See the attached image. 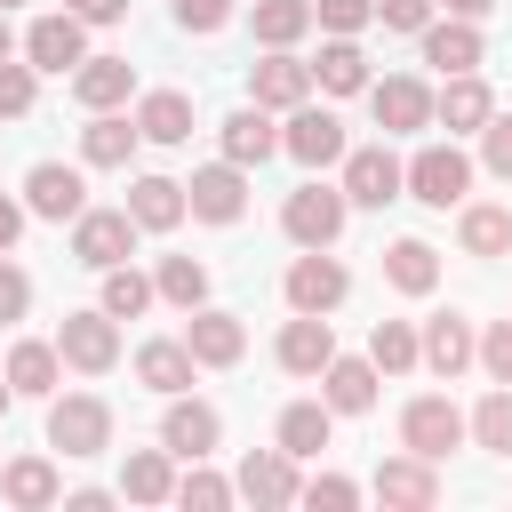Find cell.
<instances>
[{
	"label": "cell",
	"mask_w": 512,
	"mask_h": 512,
	"mask_svg": "<svg viewBox=\"0 0 512 512\" xmlns=\"http://www.w3.org/2000/svg\"><path fill=\"white\" fill-rule=\"evenodd\" d=\"M400 192H416L424 208H456V200L472 192V160H464L456 144H424V152L400 168Z\"/></svg>",
	"instance_id": "obj_1"
},
{
	"label": "cell",
	"mask_w": 512,
	"mask_h": 512,
	"mask_svg": "<svg viewBox=\"0 0 512 512\" xmlns=\"http://www.w3.org/2000/svg\"><path fill=\"white\" fill-rule=\"evenodd\" d=\"M72 256H80L88 272L128 264V256H136V216H128V208H80V216H72Z\"/></svg>",
	"instance_id": "obj_2"
},
{
	"label": "cell",
	"mask_w": 512,
	"mask_h": 512,
	"mask_svg": "<svg viewBox=\"0 0 512 512\" xmlns=\"http://www.w3.org/2000/svg\"><path fill=\"white\" fill-rule=\"evenodd\" d=\"M48 448H64V456H104V448H112V408H104L96 392H64V400L48 408Z\"/></svg>",
	"instance_id": "obj_3"
},
{
	"label": "cell",
	"mask_w": 512,
	"mask_h": 512,
	"mask_svg": "<svg viewBox=\"0 0 512 512\" xmlns=\"http://www.w3.org/2000/svg\"><path fill=\"white\" fill-rule=\"evenodd\" d=\"M344 184H296L288 192V208H280V224H288V240L296 248H328L336 232H344Z\"/></svg>",
	"instance_id": "obj_4"
},
{
	"label": "cell",
	"mask_w": 512,
	"mask_h": 512,
	"mask_svg": "<svg viewBox=\"0 0 512 512\" xmlns=\"http://www.w3.org/2000/svg\"><path fill=\"white\" fill-rule=\"evenodd\" d=\"M56 360H72L80 376H104L112 360H120V328H112V312L96 304V312H64V328H56Z\"/></svg>",
	"instance_id": "obj_5"
},
{
	"label": "cell",
	"mask_w": 512,
	"mask_h": 512,
	"mask_svg": "<svg viewBox=\"0 0 512 512\" xmlns=\"http://www.w3.org/2000/svg\"><path fill=\"white\" fill-rule=\"evenodd\" d=\"M456 440H464V416H456L448 392H424V400L400 408V448H408V456H432V464H440Z\"/></svg>",
	"instance_id": "obj_6"
},
{
	"label": "cell",
	"mask_w": 512,
	"mask_h": 512,
	"mask_svg": "<svg viewBox=\"0 0 512 512\" xmlns=\"http://www.w3.org/2000/svg\"><path fill=\"white\" fill-rule=\"evenodd\" d=\"M288 312H336L344 304V288H352V272L336 264V256H320V248H304L296 264H288Z\"/></svg>",
	"instance_id": "obj_7"
},
{
	"label": "cell",
	"mask_w": 512,
	"mask_h": 512,
	"mask_svg": "<svg viewBox=\"0 0 512 512\" xmlns=\"http://www.w3.org/2000/svg\"><path fill=\"white\" fill-rule=\"evenodd\" d=\"M368 104H376V128H384V136H416V128L432 120V88H424V80H408V72L368 80Z\"/></svg>",
	"instance_id": "obj_8"
},
{
	"label": "cell",
	"mask_w": 512,
	"mask_h": 512,
	"mask_svg": "<svg viewBox=\"0 0 512 512\" xmlns=\"http://www.w3.org/2000/svg\"><path fill=\"white\" fill-rule=\"evenodd\" d=\"M24 208H32V216H48V224H72V216L88 208V184H80V168H64V160H40V168L24 176Z\"/></svg>",
	"instance_id": "obj_9"
},
{
	"label": "cell",
	"mask_w": 512,
	"mask_h": 512,
	"mask_svg": "<svg viewBox=\"0 0 512 512\" xmlns=\"http://www.w3.org/2000/svg\"><path fill=\"white\" fill-rule=\"evenodd\" d=\"M184 208H192L200 224H232V216L248 208V176H240V160H216V168H200V176L184 184Z\"/></svg>",
	"instance_id": "obj_10"
},
{
	"label": "cell",
	"mask_w": 512,
	"mask_h": 512,
	"mask_svg": "<svg viewBox=\"0 0 512 512\" xmlns=\"http://www.w3.org/2000/svg\"><path fill=\"white\" fill-rule=\"evenodd\" d=\"M216 432H224V416L208 408V400H184V392H168V416H160V448L168 456H208L216 448Z\"/></svg>",
	"instance_id": "obj_11"
},
{
	"label": "cell",
	"mask_w": 512,
	"mask_h": 512,
	"mask_svg": "<svg viewBox=\"0 0 512 512\" xmlns=\"http://www.w3.org/2000/svg\"><path fill=\"white\" fill-rule=\"evenodd\" d=\"M248 96H256L264 112H296V104L312 96V64H296L288 48H272L264 64H248Z\"/></svg>",
	"instance_id": "obj_12"
},
{
	"label": "cell",
	"mask_w": 512,
	"mask_h": 512,
	"mask_svg": "<svg viewBox=\"0 0 512 512\" xmlns=\"http://www.w3.org/2000/svg\"><path fill=\"white\" fill-rule=\"evenodd\" d=\"M280 152H296L304 168H328V160H344V120H336V112L296 104V112H288V128H280Z\"/></svg>",
	"instance_id": "obj_13"
},
{
	"label": "cell",
	"mask_w": 512,
	"mask_h": 512,
	"mask_svg": "<svg viewBox=\"0 0 512 512\" xmlns=\"http://www.w3.org/2000/svg\"><path fill=\"white\" fill-rule=\"evenodd\" d=\"M344 200H352V208H392V200H400V160H392L384 144L344 152Z\"/></svg>",
	"instance_id": "obj_14"
},
{
	"label": "cell",
	"mask_w": 512,
	"mask_h": 512,
	"mask_svg": "<svg viewBox=\"0 0 512 512\" xmlns=\"http://www.w3.org/2000/svg\"><path fill=\"white\" fill-rule=\"evenodd\" d=\"M184 352H192L200 368H232V360L248 352V328H240L232 312H200V304H192V312H184Z\"/></svg>",
	"instance_id": "obj_15"
},
{
	"label": "cell",
	"mask_w": 512,
	"mask_h": 512,
	"mask_svg": "<svg viewBox=\"0 0 512 512\" xmlns=\"http://www.w3.org/2000/svg\"><path fill=\"white\" fill-rule=\"evenodd\" d=\"M296 456L288 448H256V456H240V480H232V496H248V504H296Z\"/></svg>",
	"instance_id": "obj_16"
},
{
	"label": "cell",
	"mask_w": 512,
	"mask_h": 512,
	"mask_svg": "<svg viewBox=\"0 0 512 512\" xmlns=\"http://www.w3.org/2000/svg\"><path fill=\"white\" fill-rule=\"evenodd\" d=\"M88 24L64 8V16H40L32 32H24V56H32V72H72L80 56H88V40H80Z\"/></svg>",
	"instance_id": "obj_17"
},
{
	"label": "cell",
	"mask_w": 512,
	"mask_h": 512,
	"mask_svg": "<svg viewBox=\"0 0 512 512\" xmlns=\"http://www.w3.org/2000/svg\"><path fill=\"white\" fill-rule=\"evenodd\" d=\"M128 88H136V64H128V56H80V64H72V96H80L88 112H120Z\"/></svg>",
	"instance_id": "obj_18"
},
{
	"label": "cell",
	"mask_w": 512,
	"mask_h": 512,
	"mask_svg": "<svg viewBox=\"0 0 512 512\" xmlns=\"http://www.w3.org/2000/svg\"><path fill=\"white\" fill-rule=\"evenodd\" d=\"M336 360V328H328V312H296L288 328H280V368L288 376H320Z\"/></svg>",
	"instance_id": "obj_19"
},
{
	"label": "cell",
	"mask_w": 512,
	"mask_h": 512,
	"mask_svg": "<svg viewBox=\"0 0 512 512\" xmlns=\"http://www.w3.org/2000/svg\"><path fill=\"white\" fill-rule=\"evenodd\" d=\"M376 496L400 504V512H432V504H440V472H432V456H392V464H376Z\"/></svg>",
	"instance_id": "obj_20"
},
{
	"label": "cell",
	"mask_w": 512,
	"mask_h": 512,
	"mask_svg": "<svg viewBox=\"0 0 512 512\" xmlns=\"http://www.w3.org/2000/svg\"><path fill=\"white\" fill-rule=\"evenodd\" d=\"M488 112H496V96L480 88V72H448V88L432 96V120H448V136H472V128H488Z\"/></svg>",
	"instance_id": "obj_21"
},
{
	"label": "cell",
	"mask_w": 512,
	"mask_h": 512,
	"mask_svg": "<svg viewBox=\"0 0 512 512\" xmlns=\"http://www.w3.org/2000/svg\"><path fill=\"white\" fill-rule=\"evenodd\" d=\"M472 344H480V336H472V320L440 312V320H432V328L416 336V360H424L432 376H464V368H472Z\"/></svg>",
	"instance_id": "obj_22"
},
{
	"label": "cell",
	"mask_w": 512,
	"mask_h": 512,
	"mask_svg": "<svg viewBox=\"0 0 512 512\" xmlns=\"http://www.w3.org/2000/svg\"><path fill=\"white\" fill-rule=\"evenodd\" d=\"M320 400H328V416H360V408H376V360H328L320 368Z\"/></svg>",
	"instance_id": "obj_23"
},
{
	"label": "cell",
	"mask_w": 512,
	"mask_h": 512,
	"mask_svg": "<svg viewBox=\"0 0 512 512\" xmlns=\"http://www.w3.org/2000/svg\"><path fill=\"white\" fill-rule=\"evenodd\" d=\"M0 496H8L16 512H48L64 488H56V464H48V456H16V464H0Z\"/></svg>",
	"instance_id": "obj_24"
},
{
	"label": "cell",
	"mask_w": 512,
	"mask_h": 512,
	"mask_svg": "<svg viewBox=\"0 0 512 512\" xmlns=\"http://www.w3.org/2000/svg\"><path fill=\"white\" fill-rule=\"evenodd\" d=\"M424 64H440V72H480V32H472V16L424 24Z\"/></svg>",
	"instance_id": "obj_25"
},
{
	"label": "cell",
	"mask_w": 512,
	"mask_h": 512,
	"mask_svg": "<svg viewBox=\"0 0 512 512\" xmlns=\"http://www.w3.org/2000/svg\"><path fill=\"white\" fill-rule=\"evenodd\" d=\"M136 136H152V144H184V136H192V96H184V88H152V96L136 104Z\"/></svg>",
	"instance_id": "obj_26"
},
{
	"label": "cell",
	"mask_w": 512,
	"mask_h": 512,
	"mask_svg": "<svg viewBox=\"0 0 512 512\" xmlns=\"http://www.w3.org/2000/svg\"><path fill=\"white\" fill-rule=\"evenodd\" d=\"M272 152H280V128L264 120V104H240V112L224 120V160L256 168V160H272Z\"/></svg>",
	"instance_id": "obj_27"
},
{
	"label": "cell",
	"mask_w": 512,
	"mask_h": 512,
	"mask_svg": "<svg viewBox=\"0 0 512 512\" xmlns=\"http://www.w3.org/2000/svg\"><path fill=\"white\" fill-rule=\"evenodd\" d=\"M128 216H136V232H168L184 216V184L176 176H136L128 184Z\"/></svg>",
	"instance_id": "obj_28"
},
{
	"label": "cell",
	"mask_w": 512,
	"mask_h": 512,
	"mask_svg": "<svg viewBox=\"0 0 512 512\" xmlns=\"http://www.w3.org/2000/svg\"><path fill=\"white\" fill-rule=\"evenodd\" d=\"M128 152H136V120L96 112V120L80 128V160H88V168H128Z\"/></svg>",
	"instance_id": "obj_29"
},
{
	"label": "cell",
	"mask_w": 512,
	"mask_h": 512,
	"mask_svg": "<svg viewBox=\"0 0 512 512\" xmlns=\"http://www.w3.org/2000/svg\"><path fill=\"white\" fill-rule=\"evenodd\" d=\"M384 280H392L400 296H432V280H440L432 240H392V248H384Z\"/></svg>",
	"instance_id": "obj_30"
},
{
	"label": "cell",
	"mask_w": 512,
	"mask_h": 512,
	"mask_svg": "<svg viewBox=\"0 0 512 512\" xmlns=\"http://www.w3.org/2000/svg\"><path fill=\"white\" fill-rule=\"evenodd\" d=\"M312 80H320L328 96H360V88H368V56L352 48V32H336V40L320 48V64H312Z\"/></svg>",
	"instance_id": "obj_31"
},
{
	"label": "cell",
	"mask_w": 512,
	"mask_h": 512,
	"mask_svg": "<svg viewBox=\"0 0 512 512\" xmlns=\"http://www.w3.org/2000/svg\"><path fill=\"white\" fill-rule=\"evenodd\" d=\"M120 496H128V504H168V496H176L168 448H136V456H128V472H120Z\"/></svg>",
	"instance_id": "obj_32"
},
{
	"label": "cell",
	"mask_w": 512,
	"mask_h": 512,
	"mask_svg": "<svg viewBox=\"0 0 512 512\" xmlns=\"http://www.w3.org/2000/svg\"><path fill=\"white\" fill-rule=\"evenodd\" d=\"M152 296H160V304H176V312L208 304V264H192V256H160V272H152Z\"/></svg>",
	"instance_id": "obj_33"
},
{
	"label": "cell",
	"mask_w": 512,
	"mask_h": 512,
	"mask_svg": "<svg viewBox=\"0 0 512 512\" xmlns=\"http://www.w3.org/2000/svg\"><path fill=\"white\" fill-rule=\"evenodd\" d=\"M192 368H200V360L184 352V336H176V344L160 336V344H144V352H136V376H144L152 392H184V384H192Z\"/></svg>",
	"instance_id": "obj_34"
},
{
	"label": "cell",
	"mask_w": 512,
	"mask_h": 512,
	"mask_svg": "<svg viewBox=\"0 0 512 512\" xmlns=\"http://www.w3.org/2000/svg\"><path fill=\"white\" fill-rule=\"evenodd\" d=\"M248 24H256V40H264V48H296V40L312 32V0H256V16H248Z\"/></svg>",
	"instance_id": "obj_35"
},
{
	"label": "cell",
	"mask_w": 512,
	"mask_h": 512,
	"mask_svg": "<svg viewBox=\"0 0 512 512\" xmlns=\"http://www.w3.org/2000/svg\"><path fill=\"white\" fill-rule=\"evenodd\" d=\"M456 240H464V256H504L512 248V208H464V224H456Z\"/></svg>",
	"instance_id": "obj_36"
},
{
	"label": "cell",
	"mask_w": 512,
	"mask_h": 512,
	"mask_svg": "<svg viewBox=\"0 0 512 512\" xmlns=\"http://www.w3.org/2000/svg\"><path fill=\"white\" fill-rule=\"evenodd\" d=\"M280 448H288V456H320V448H328V400L280 408Z\"/></svg>",
	"instance_id": "obj_37"
},
{
	"label": "cell",
	"mask_w": 512,
	"mask_h": 512,
	"mask_svg": "<svg viewBox=\"0 0 512 512\" xmlns=\"http://www.w3.org/2000/svg\"><path fill=\"white\" fill-rule=\"evenodd\" d=\"M0 376H8V392H32V400L56 392V344H16Z\"/></svg>",
	"instance_id": "obj_38"
},
{
	"label": "cell",
	"mask_w": 512,
	"mask_h": 512,
	"mask_svg": "<svg viewBox=\"0 0 512 512\" xmlns=\"http://www.w3.org/2000/svg\"><path fill=\"white\" fill-rule=\"evenodd\" d=\"M480 448H496V456H512V384H496L480 408H472V424H464Z\"/></svg>",
	"instance_id": "obj_39"
},
{
	"label": "cell",
	"mask_w": 512,
	"mask_h": 512,
	"mask_svg": "<svg viewBox=\"0 0 512 512\" xmlns=\"http://www.w3.org/2000/svg\"><path fill=\"white\" fill-rule=\"evenodd\" d=\"M368 360H376L384 376L416 368V328H408V320H376V328H368Z\"/></svg>",
	"instance_id": "obj_40"
},
{
	"label": "cell",
	"mask_w": 512,
	"mask_h": 512,
	"mask_svg": "<svg viewBox=\"0 0 512 512\" xmlns=\"http://www.w3.org/2000/svg\"><path fill=\"white\" fill-rule=\"evenodd\" d=\"M144 304H152V280H144L136 264H112V272H104V312H112V320H136Z\"/></svg>",
	"instance_id": "obj_41"
},
{
	"label": "cell",
	"mask_w": 512,
	"mask_h": 512,
	"mask_svg": "<svg viewBox=\"0 0 512 512\" xmlns=\"http://www.w3.org/2000/svg\"><path fill=\"white\" fill-rule=\"evenodd\" d=\"M176 504H192V512H224V504H232V480H216V472L192 464V472L176 480Z\"/></svg>",
	"instance_id": "obj_42"
},
{
	"label": "cell",
	"mask_w": 512,
	"mask_h": 512,
	"mask_svg": "<svg viewBox=\"0 0 512 512\" xmlns=\"http://www.w3.org/2000/svg\"><path fill=\"white\" fill-rule=\"evenodd\" d=\"M24 112H32V64L8 56L0 64V120H24Z\"/></svg>",
	"instance_id": "obj_43"
},
{
	"label": "cell",
	"mask_w": 512,
	"mask_h": 512,
	"mask_svg": "<svg viewBox=\"0 0 512 512\" xmlns=\"http://www.w3.org/2000/svg\"><path fill=\"white\" fill-rule=\"evenodd\" d=\"M472 360H480V368H488L496 384H512V320H496V328H488V336L472 344Z\"/></svg>",
	"instance_id": "obj_44"
},
{
	"label": "cell",
	"mask_w": 512,
	"mask_h": 512,
	"mask_svg": "<svg viewBox=\"0 0 512 512\" xmlns=\"http://www.w3.org/2000/svg\"><path fill=\"white\" fill-rule=\"evenodd\" d=\"M296 496H304V504H328V512H344V504H360V488H352L344 472H312V480H304Z\"/></svg>",
	"instance_id": "obj_45"
},
{
	"label": "cell",
	"mask_w": 512,
	"mask_h": 512,
	"mask_svg": "<svg viewBox=\"0 0 512 512\" xmlns=\"http://www.w3.org/2000/svg\"><path fill=\"white\" fill-rule=\"evenodd\" d=\"M480 160H488V176H504V184H512V120H496V112H488V128H480Z\"/></svg>",
	"instance_id": "obj_46"
},
{
	"label": "cell",
	"mask_w": 512,
	"mask_h": 512,
	"mask_svg": "<svg viewBox=\"0 0 512 512\" xmlns=\"http://www.w3.org/2000/svg\"><path fill=\"white\" fill-rule=\"evenodd\" d=\"M312 16H320L328 32H360V24L376 16V0H312Z\"/></svg>",
	"instance_id": "obj_47"
},
{
	"label": "cell",
	"mask_w": 512,
	"mask_h": 512,
	"mask_svg": "<svg viewBox=\"0 0 512 512\" xmlns=\"http://www.w3.org/2000/svg\"><path fill=\"white\" fill-rule=\"evenodd\" d=\"M24 312H32V280L0 256V328H8V320H24Z\"/></svg>",
	"instance_id": "obj_48"
},
{
	"label": "cell",
	"mask_w": 512,
	"mask_h": 512,
	"mask_svg": "<svg viewBox=\"0 0 512 512\" xmlns=\"http://www.w3.org/2000/svg\"><path fill=\"white\" fill-rule=\"evenodd\" d=\"M376 16H384L392 32H424V24H432V0H376Z\"/></svg>",
	"instance_id": "obj_49"
},
{
	"label": "cell",
	"mask_w": 512,
	"mask_h": 512,
	"mask_svg": "<svg viewBox=\"0 0 512 512\" xmlns=\"http://www.w3.org/2000/svg\"><path fill=\"white\" fill-rule=\"evenodd\" d=\"M224 16H232V0H176V24L184 32H216Z\"/></svg>",
	"instance_id": "obj_50"
},
{
	"label": "cell",
	"mask_w": 512,
	"mask_h": 512,
	"mask_svg": "<svg viewBox=\"0 0 512 512\" xmlns=\"http://www.w3.org/2000/svg\"><path fill=\"white\" fill-rule=\"evenodd\" d=\"M64 8H72L80 24H120V16H128V0H64Z\"/></svg>",
	"instance_id": "obj_51"
},
{
	"label": "cell",
	"mask_w": 512,
	"mask_h": 512,
	"mask_svg": "<svg viewBox=\"0 0 512 512\" xmlns=\"http://www.w3.org/2000/svg\"><path fill=\"white\" fill-rule=\"evenodd\" d=\"M16 232H24V208H16V200H8V192H0V256H8V248H16Z\"/></svg>",
	"instance_id": "obj_52"
},
{
	"label": "cell",
	"mask_w": 512,
	"mask_h": 512,
	"mask_svg": "<svg viewBox=\"0 0 512 512\" xmlns=\"http://www.w3.org/2000/svg\"><path fill=\"white\" fill-rule=\"evenodd\" d=\"M496 0H448V16H488Z\"/></svg>",
	"instance_id": "obj_53"
},
{
	"label": "cell",
	"mask_w": 512,
	"mask_h": 512,
	"mask_svg": "<svg viewBox=\"0 0 512 512\" xmlns=\"http://www.w3.org/2000/svg\"><path fill=\"white\" fill-rule=\"evenodd\" d=\"M8 56H16V32H8V16H0V64H8Z\"/></svg>",
	"instance_id": "obj_54"
},
{
	"label": "cell",
	"mask_w": 512,
	"mask_h": 512,
	"mask_svg": "<svg viewBox=\"0 0 512 512\" xmlns=\"http://www.w3.org/2000/svg\"><path fill=\"white\" fill-rule=\"evenodd\" d=\"M8 400H16V392H8V376H0V416H8Z\"/></svg>",
	"instance_id": "obj_55"
},
{
	"label": "cell",
	"mask_w": 512,
	"mask_h": 512,
	"mask_svg": "<svg viewBox=\"0 0 512 512\" xmlns=\"http://www.w3.org/2000/svg\"><path fill=\"white\" fill-rule=\"evenodd\" d=\"M8 8H16V0H0V16H8Z\"/></svg>",
	"instance_id": "obj_56"
}]
</instances>
